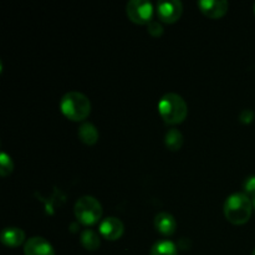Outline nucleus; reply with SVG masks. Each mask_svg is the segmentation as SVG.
<instances>
[{
  "label": "nucleus",
  "instance_id": "1",
  "mask_svg": "<svg viewBox=\"0 0 255 255\" xmlns=\"http://www.w3.org/2000/svg\"><path fill=\"white\" fill-rule=\"evenodd\" d=\"M253 202L246 193H234L224 203V216L229 223L243 226L251 219L253 213Z\"/></svg>",
  "mask_w": 255,
  "mask_h": 255
},
{
  "label": "nucleus",
  "instance_id": "2",
  "mask_svg": "<svg viewBox=\"0 0 255 255\" xmlns=\"http://www.w3.org/2000/svg\"><path fill=\"white\" fill-rule=\"evenodd\" d=\"M158 112L162 120L167 125H179L187 119L188 115V106L183 97L179 95L169 92L162 96L158 102Z\"/></svg>",
  "mask_w": 255,
  "mask_h": 255
},
{
  "label": "nucleus",
  "instance_id": "3",
  "mask_svg": "<svg viewBox=\"0 0 255 255\" xmlns=\"http://www.w3.org/2000/svg\"><path fill=\"white\" fill-rule=\"evenodd\" d=\"M60 110L66 119L80 122L86 120L91 114V102L81 92L70 91L62 96Z\"/></svg>",
  "mask_w": 255,
  "mask_h": 255
},
{
  "label": "nucleus",
  "instance_id": "4",
  "mask_svg": "<svg viewBox=\"0 0 255 255\" xmlns=\"http://www.w3.org/2000/svg\"><path fill=\"white\" fill-rule=\"evenodd\" d=\"M77 221L84 226H94L99 223L102 217V206L95 197L84 196L77 199L74 207Z\"/></svg>",
  "mask_w": 255,
  "mask_h": 255
},
{
  "label": "nucleus",
  "instance_id": "5",
  "mask_svg": "<svg viewBox=\"0 0 255 255\" xmlns=\"http://www.w3.org/2000/svg\"><path fill=\"white\" fill-rule=\"evenodd\" d=\"M127 17L138 25H148L153 17V5L146 0H131L126 5Z\"/></svg>",
  "mask_w": 255,
  "mask_h": 255
},
{
  "label": "nucleus",
  "instance_id": "6",
  "mask_svg": "<svg viewBox=\"0 0 255 255\" xmlns=\"http://www.w3.org/2000/svg\"><path fill=\"white\" fill-rule=\"evenodd\" d=\"M183 14V4L178 0L159 1L157 4V15L159 20L166 24H174Z\"/></svg>",
  "mask_w": 255,
  "mask_h": 255
},
{
  "label": "nucleus",
  "instance_id": "7",
  "mask_svg": "<svg viewBox=\"0 0 255 255\" xmlns=\"http://www.w3.org/2000/svg\"><path fill=\"white\" fill-rule=\"evenodd\" d=\"M197 5L202 14L209 19H221L229 9V4L226 0H201Z\"/></svg>",
  "mask_w": 255,
  "mask_h": 255
},
{
  "label": "nucleus",
  "instance_id": "8",
  "mask_svg": "<svg viewBox=\"0 0 255 255\" xmlns=\"http://www.w3.org/2000/svg\"><path fill=\"white\" fill-rule=\"evenodd\" d=\"M125 226L116 217H109L100 223V233L107 241H119L124 236Z\"/></svg>",
  "mask_w": 255,
  "mask_h": 255
},
{
  "label": "nucleus",
  "instance_id": "9",
  "mask_svg": "<svg viewBox=\"0 0 255 255\" xmlns=\"http://www.w3.org/2000/svg\"><path fill=\"white\" fill-rule=\"evenodd\" d=\"M25 255H55L51 244L41 237H32L24 246Z\"/></svg>",
  "mask_w": 255,
  "mask_h": 255
},
{
  "label": "nucleus",
  "instance_id": "10",
  "mask_svg": "<svg viewBox=\"0 0 255 255\" xmlns=\"http://www.w3.org/2000/svg\"><path fill=\"white\" fill-rule=\"evenodd\" d=\"M154 228L164 237H171L176 233L177 222L172 214L161 212L154 217Z\"/></svg>",
  "mask_w": 255,
  "mask_h": 255
},
{
  "label": "nucleus",
  "instance_id": "11",
  "mask_svg": "<svg viewBox=\"0 0 255 255\" xmlns=\"http://www.w3.org/2000/svg\"><path fill=\"white\" fill-rule=\"evenodd\" d=\"M1 243L5 247L9 248H17L21 246L25 241V232L22 229L16 228V227H9V228L2 229L1 238H0Z\"/></svg>",
  "mask_w": 255,
  "mask_h": 255
},
{
  "label": "nucleus",
  "instance_id": "12",
  "mask_svg": "<svg viewBox=\"0 0 255 255\" xmlns=\"http://www.w3.org/2000/svg\"><path fill=\"white\" fill-rule=\"evenodd\" d=\"M77 136H79L80 141L82 143L87 144V146H94L95 143H97L99 141V131H97L96 127L94 126L90 122H85L80 126L79 132H77Z\"/></svg>",
  "mask_w": 255,
  "mask_h": 255
},
{
  "label": "nucleus",
  "instance_id": "13",
  "mask_svg": "<svg viewBox=\"0 0 255 255\" xmlns=\"http://www.w3.org/2000/svg\"><path fill=\"white\" fill-rule=\"evenodd\" d=\"M80 242L81 246L84 247L86 251L95 252L100 248L101 246V239H100L99 234L94 232L92 229H85L80 234Z\"/></svg>",
  "mask_w": 255,
  "mask_h": 255
},
{
  "label": "nucleus",
  "instance_id": "14",
  "mask_svg": "<svg viewBox=\"0 0 255 255\" xmlns=\"http://www.w3.org/2000/svg\"><path fill=\"white\" fill-rule=\"evenodd\" d=\"M164 144L169 151H179L183 146V134L179 129L171 128L167 131L166 136H164Z\"/></svg>",
  "mask_w": 255,
  "mask_h": 255
},
{
  "label": "nucleus",
  "instance_id": "15",
  "mask_svg": "<svg viewBox=\"0 0 255 255\" xmlns=\"http://www.w3.org/2000/svg\"><path fill=\"white\" fill-rule=\"evenodd\" d=\"M177 247L171 241H158L152 246L149 255H177Z\"/></svg>",
  "mask_w": 255,
  "mask_h": 255
},
{
  "label": "nucleus",
  "instance_id": "16",
  "mask_svg": "<svg viewBox=\"0 0 255 255\" xmlns=\"http://www.w3.org/2000/svg\"><path fill=\"white\" fill-rule=\"evenodd\" d=\"M12 171H14V163L11 157L2 152L0 154V176L7 177L12 173Z\"/></svg>",
  "mask_w": 255,
  "mask_h": 255
},
{
  "label": "nucleus",
  "instance_id": "17",
  "mask_svg": "<svg viewBox=\"0 0 255 255\" xmlns=\"http://www.w3.org/2000/svg\"><path fill=\"white\" fill-rule=\"evenodd\" d=\"M147 31H148V34L152 35L153 37H159L162 36L164 32L163 25L161 24V21L152 20V21L147 25Z\"/></svg>",
  "mask_w": 255,
  "mask_h": 255
},
{
  "label": "nucleus",
  "instance_id": "18",
  "mask_svg": "<svg viewBox=\"0 0 255 255\" xmlns=\"http://www.w3.org/2000/svg\"><path fill=\"white\" fill-rule=\"evenodd\" d=\"M254 120V112L252 111V110L249 109H244L243 111L239 114V121L242 122V124H251L252 121Z\"/></svg>",
  "mask_w": 255,
  "mask_h": 255
},
{
  "label": "nucleus",
  "instance_id": "19",
  "mask_svg": "<svg viewBox=\"0 0 255 255\" xmlns=\"http://www.w3.org/2000/svg\"><path fill=\"white\" fill-rule=\"evenodd\" d=\"M244 189H246L247 193L254 194L255 196V176L248 177L244 182Z\"/></svg>",
  "mask_w": 255,
  "mask_h": 255
},
{
  "label": "nucleus",
  "instance_id": "20",
  "mask_svg": "<svg viewBox=\"0 0 255 255\" xmlns=\"http://www.w3.org/2000/svg\"><path fill=\"white\" fill-rule=\"evenodd\" d=\"M252 202H253V207H254V208H255V196H254V198H253V201H252Z\"/></svg>",
  "mask_w": 255,
  "mask_h": 255
},
{
  "label": "nucleus",
  "instance_id": "21",
  "mask_svg": "<svg viewBox=\"0 0 255 255\" xmlns=\"http://www.w3.org/2000/svg\"><path fill=\"white\" fill-rule=\"evenodd\" d=\"M252 255H255V249L253 251V254H252Z\"/></svg>",
  "mask_w": 255,
  "mask_h": 255
},
{
  "label": "nucleus",
  "instance_id": "22",
  "mask_svg": "<svg viewBox=\"0 0 255 255\" xmlns=\"http://www.w3.org/2000/svg\"><path fill=\"white\" fill-rule=\"evenodd\" d=\"M254 15H255V4H254Z\"/></svg>",
  "mask_w": 255,
  "mask_h": 255
}]
</instances>
